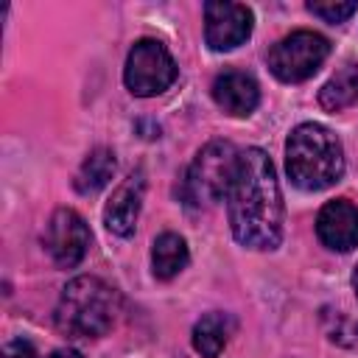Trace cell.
Wrapping results in <instances>:
<instances>
[{"mask_svg": "<svg viewBox=\"0 0 358 358\" xmlns=\"http://www.w3.org/2000/svg\"><path fill=\"white\" fill-rule=\"evenodd\" d=\"M330 322H333V324H327V336H330V341L355 350V347H358V322H352V319L344 316V313L330 316Z\"/></svg>", "mask_w": 358, "mask_h": 358, "instance_id": "2e32d148", "label": "cell"}, {"mask_svg": "<svg viewBox=\"0 0 358 358\" xmlns=\"http://www.w3.org/2000/svg\"><path fill=\"white\" fill-rule=\"evenodd\" d=\"M45 246L50 252V257L56 260V266L62 268H73L84 260L87 249H90V227L87 221L70 210V207H59L48 227H45Z\"/></svg>", "mask_w": 358, "mask_h": 358, "instance_id": "52a82bcc", "label": "cell"}, {"mask_svg": "<svg viewBox=\"0 0 358 358\" xmlns=\"http://www.w3.org/2000/svg\"><path fill=\"white\" fill-rule=\"evenodd\" d=\"M187 243L176 232H162L151 246V271L157 280H171L187 266Z\"/></svg>", "mask_w": 358, "mask_h": 358, "instance_id": "4fadbf2b", "label": "cell"}, {"mask_svg": "<svg viewBox=\"0 0 358 358\" xmlns=\"http://www.w3.org/2000/svg\"><path fill=\"white\" fill-rule=\"evenodd\" d=\"M252 20H255L252 11L241 3H227V0L204 3V39L210 50L224 53L243 45L252 34Z\"/></svg>", "mask_w": 358, "mask_h": 358, "instance_id": "ba28073f", "label": "cell"}, {"mask_svg": "<svg viewBox=\"0 0 358 358\" xmlns=\"http://www.w3.org/2000/svg\"><path fill=\"white\" fill-rule=\"evenodd\" d=\"M117 313V294L103 280L81 274L70 280L56 302L53 322L70 338H98L112 330Z\"/></svg>", "mask_w": 358, "mask_h": 358, "instance_id": "3957f363", "label": "cell"}, {"mask_svg": "<svg viewBox=\"0 0 358 358\" xmlns=\"http://www.w3.org/2000/svg\"><path fill=\"white\" fill-rule=\"evenodd\" d=\"M308 11L324 22H344L358 11V3H308Z\"/></svg>", "mask_w": 358, "mask_h": 358, "instance_id": "e0dca14e", "label": "cell"}, {"mask_svg": "<svg viewBox=\"0 0 358 358\" xmlns=\"http://www.w3.org/2000/svg\"><path fill=\"white\" fill-rule=\"evenodd\" d=\"M352 101H358V64L341 67L319 92V103L327 112H338Z\"/></svg>", "mask_w": 358, "mask_h": 358, "instance_id": "9a60e30c", "label": "cell"}, {"mask_svg": "<svg viewBox=\"0 0 358 358\" xmlns=\"http://www.w3.org/2000/svg\"><path fill=\"white\" fill-rule=\"evenodd\" d=\"M50 358H81V352H76V350H70V347H62V350L50 352Z\"/></svg>", "mask_w": 358, "mask_h": 358, "instance_id": "d6986e66", "label": "cell"}, {"mask_svg": "<svg viewBox=\"0 0 358 358\" xmlns=\"http://www.w3.org/2000/svg\"><path fill=\"white\" fill-rule=\"evenodd\" d=\"M352 288H355V296H358V266H355V271H352Z\"/></svg>", "mask_w": 358, "mask_h": 358, "instance_id": "ffe728a7", "label": "cell"}, {"mask_svg": "<svg viewBox=\"0 0 358 358\" xmlns=\"http://www.w3.org/2000/svg\"><path fill=\"white\" fill-rule=\"evenodd\" d=\"M3 358H36V350H34L31 341H25V338H14V341L6 344Z\"/></svg>", "mask_w": 358, "mask_h": 358, "instance_id": "ac0fdd59", "label": "cell"}, {"mask_svg": "<svg viewBox=\"0 0 358 358\" xmlns=\"http://www.w3.org/2000/svg\"><path fill=\"white\" fill-rule=\"evenodd\" d=\"M112 173H115V154L109 148H95L87 154V159L76 173V190L84 196H92L109 185Z\"/></svg>", "mask_w": 358, "mask_h": 358, "instance_id": "5bb4252c", "label": "cell"}, {"mask_svg": "<svg viewBox=\"0 0 358 358\" xmlns=\"http://www.w3.org/2000/svg\"><path fill=\"white\" fill-rule=\"evenodd\" d=\"M232 336V319L227 313H204L193 324V347L201 358H218Z\"/></svg>", "mask_w": 358, "mask_h": 358, "instance_id": "7c38bea8", "label": "cell"}, {"mask_svg": "<svg viewBox=\"0 0 358 358\" xmlns=\"http://www.w3.org/2000/svg\"><path fill=\"white\" fill-rule=\"evenodd\" d=\"M327 53H330V42L322 34H316V31H294V34L282 36L268 50V67L280 81L296 84V81L310 78L324 64Z\"/></svg>", "mask_w": 358, "mask_h": 358, "instance_id": "8992f818", "label": "cell"}, {"mask_svg": "<svg viewBox=\"0 0 358 358\" xmlns=\"http://www.w3.org/2000/svg\"><path fill=\"white\" fill-rule=\"evenodd\" d=\"M285 171L302 190H324L344 173L338 137L322 123H299L285 143Z\"/></svg>", "mask_w": 358, "mask_h": 358, "instance_id": "7a4b0ae2", "label": "cell"}, {"mask_svg": "<svg viewBox=\"0 0 358 358\" xmlns=\"http://www.w3.org/2000/svg\"><path fill=\"white\" fill-rule=\"evenodd\" d=\"M238 159H241V154L235 151L232 143H227V140L207 143L187 168V176L182 185V199L190 207H210V204L227 199L235 171H238Z\"/></svg>", "mask_w": 358, "mask_h": 358, "instance_id": "277c9868", "label": "cell"}, {"mask_svg": "<svg viewBox=\"0 0 358 358\" xmlns=\"http://www.w3.org/2000/svg\"><path fill=\"white\" fill-rule=\"evenodd\" d=\"M143 193H145V173H143V168H137L115 187L112 199L103 207V224L109 232H115L120 238H129L134 232Z\"/></svg>", "mask_w": 358, "mask_h": 358, "instance_id": "9c48e42d", "label": "cell"}, {"mask_svg": "<svg viewBox=\"0 0 358 358\" xmlns=\"http://www.w3.org/2000/svg\"><path fill=\"white\" fill-rule=\"evenodd\" d=\"M213 98L215 103L232 115V117H246L255 112L257 101H260V90L257 81L249 73L241 70H224L221 76H215L213 81Z\"/></svg>", "mask_w": 358, "mask_h": 358, "instance_id": "8fae6325", "label": "cell"}, {"mask_svg": "<svg viewBox=\"0 0 358 358\" xmlns=\"http://www.w3.org/2000/svg\"><path fill=\"white\" fill-rule=\"evenodd\" d=\"M176 62L171 50L159 39H137L126 56V70L123 81L131 95L137 98H151L165 92L176 81Z\"/></svg>", "mask_w": 358, "mask_h": 358, "instance_id": "5b68a950", "label": "cell"}, {"mask_svg": "<svg viewBox=\"0 0 358 358\" xmlns=\"http://www.w3.org/2000/svg\"><path fill=\"white\" fill-rule=\"evenodd\" d=\"M319 241L333 252H350L358 246V207L347 199L327 201L316 218Z\"/></svg>", "mask_w": 358, "mask_h": 358, "instance_id": "30bf717a", "label": "cell"}, {"mask_svg": "<svg viewBox=\"0 0 358 358\" xmlns=\"http://www.w3.org/2000/svg\"><path fill=\"white\" fill-rule=\"evenodd\" d=\"M229 227L249 249H274L282 241V193L263 148H246L227 193Z\"/></svg>", "mask_w": 358, "mask_h": 358, "instance_id": "6da1fadb", "label": "cell"}]
</instances>
